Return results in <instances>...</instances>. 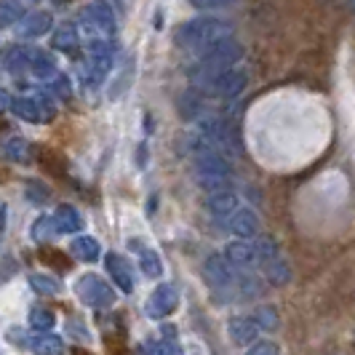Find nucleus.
Returning <instances> with one entry per match:
<instances>
[{
	"mask_svg": "<svg viewBox=\"0 0 355 355\" xmlns=\"http://www.w3.org/2000/svg\"><path fill=\"white\" fill-rule=\"evenodd\" d=\"M53 49H59V51H72V49H78V27L75 24H62V27H56V33H53Z\"/></svg>",
	"mask_w": 355,
	"mask_h": 355,
	"instance_id": "24",
	"label": "nucleus"
},
{
	"mask_svg": "<svg viewBox=\"0 0 355 355\" xmlns=\"http://www.w3.org/2000/svg\"><path fill=\"white\" fill-rule=\"evenodd\" d=\"M6 206H0V235H3V222H6Z\"/></svg>",
	"mask_w": 355,
	"mask_h": 355,
	"instance_id": "37",
	"label": "nucleus"
},
{
	"mask_svg": "<svg viewBox=\"0 0 355 355\" xmlns=\"http://www.w3.org/2000/svg\"><path fill=\"white\" fill-rule=\"evenodd\" d=\"M198 131L206 142L211 144L216 153L222 155H230V153H238V134L225 118H200L198 121Z\"/></svg>",
	"mask_w": 355,
	"mask_h": 355,
	"instance_id": "3",
	"label": "nucleus"
},
{
	"mask_svg": "<svg viewBox=\"0 0 355 355\" xmlns=\"http://www.w3.org/2000/svg\"><path fill=\"white\" fill-rule=\"evenodd\" d=\"M30 347L35 355H64V342L56 334H40L30 342Z\"/></svg>",
	"mask_w": 355,
	"mask_h": 355,
	"instance_id": "23",
	"label": "nucleus"
},
{
	"mask_svg": "<svg viewBox=\"0 0 355 355\" xmlns=\"http://www.w3.org/2000/svg\"><path fill=\"white\" fill-rule=\"evenodd\" d=\"M83 21L89 24V30H94V33H115V14H112V8L107 3H102V0L86 6Z\"/></svg>",
	"mask_w": 355,
	"mask_h": 355,
	"instance_id": "11",
	"label": "nucleus"
},
{
	"mask_svg": "<svg viewBox=\"0 0 355 355\" xmlns=\"http://www.w3.org/2000/svg\"><path fill=\"white\" fill-rule=\"evenodd\" d=\"M53 222H56L59 235H72V232L83 230V216H80V211L75 206H67V203L53 211Z\"/></svg>",
	"mask_w": 355,
	"mask_h": 355,
	"instance_id": "16",
	"label": "nucleus"
},
{
	"mask_svg": "<svg viewBox=\"0 0 355 355\" xmlns=\"http://www.w3.org/2000/svg\"><path fill=\"white\" fill-rule=\"evenodd\" d=\"M24 196L30 198V203H35V206H43L46 200H49V187H43L40 182H27V187H24Z\"/></svg>",
	"mask_w": 355,
	"mask_h": 355,
	"instance_id": "31",
	"label": "nucleus"
},
{
	"mask_svg": "<svg viewBox=\"0 0 355 355\" xmlns=\"http://www.w3.org/2000/svg\"><path fill=\"white\" fill-rule=\"evenodd\" d=\"M246 86H249V72L232 67V70L222 72L209 86V91H211L214 96H222V99H235V96H241L246 91Z\"/></svg>",
	"mask_w": 355,
	"mask_h": 355,
	"instance_id": "9",
	"label": "nucleus"
},
{
	"mask_svg": "<svg viewBox=\"0 0 355 355\" xmlns=\"http://www.w3.org/2000/svg\"><path fill=\"white\" fill-rule=\"evenodd\" d=\"M107 265V272L112 275V284L118 286L121 291H134V270H131V265L125 262L121 254H107L105 259Z\"/></svg>",
	"mask_w": 355,
	"mask_h": 355,
	"instance_id": "14",
	"label": "nucleus"
},
{
	"mask_svg": "<svg viewBox=\"0 0 355 355\" xmlns=\"http://www.w3.org/2000/svg\"><path fill=\"white\" fill-rule=\"evenodd\" d=\"M227 230H230L232 235H238L241 241H249V238H254V235L259 232V216H257L254 209L241 206V209L227 219Z\"/></svg>",
	"mask_w": 355,
	"mask_h": 355,
	"instance_id": "12",
	"label": "nucleus"
},
{
	"mask_svg": "<svg viewBox=\"0 0 355 355\" xmlns=\"http://www.w3.org/2000/svg\"><path fill=\"white\" fill-rule=\"evenodd\" d=\"M70 251L75 259H80V262H86V265H94L99 257H102V246H99V241L96 238H91V235H78L75 241L70 243Z\"/></svg>",
	"mask_w": 355,
	"mask_h": 355,
	"instance_id": "17",
	"label": "nucleus"
},
{
	"mask_svg": "<svg viewBox=\"0 0 355 355\" xmlns=\"http://www.w3.org/2000/svg\"><path fill=\"white\" fill-rule=\"evenodd\" d=\"M53 235H59V230H56V222H53V216H40L35 225H33V238H35L37 243H46V241H51Z\"/></svg>",
	"mask_w": 355,
	"mask_h": 355,
	"instance_id": "28",
	"label": "nucleus"
},
{
	"mask_svg": "<svg viewBox=\"0 0 355 355\" xmlns=\"http://www.w3.org/2000/svg\"><path fill=\"white\" fill-rule=\"evenodd\" d=\"M21 19L24 8L19 6V0H0V27H14Z\"/></svg>",
	"mask_w": 355,
	"mask_h": 355,
	"instance_id": "26",
	"label": "nucleus"
},
{
	"mask_svg": "<svg viewBox=\"0 0 355 355\" xmlns=\"http://www.w3.org/2000/svg\"><path fill=\"white\" fill-rule=\"evenodd\" d=\"M8 102H11V99H8V94H6V91L0 89V110H3V107L8 105Z\"/></svg>",
	"mask_w": 355,
	"mask_h": 355,
	"instance_id": "36",
	"label": "nucleus"
},
{
	"mask_svg": "<svg viewBox=\"0 0 355 355\" xmlns=\"http://www.w3.org/2000/svg\"><path fill=\"white\" fill-rule=\"evenodd\" d=\"M27 3H43V0H27Z\"/></svg>",
	"mask_w": 355,
	"mask_h": 355,
	"instance_id": "39",
	"label": "nucleus"
},
{
	"mask_svg": "<svg viewBox=\"0 0 355 355\" xmlns=\"http://www.w3.org/2000/svg\"><path fill=\"white\" fill-rule=\"evenodd\" d=\"M75 294L80 297V302L89 304V307H110V304L115 302V291H112V286L107 284L105 278L94 275V272H86V275L78 278Z\"/></svg>",
	"mask_w": 355,
	"mask_h": 355,
	"instance_id": "5",
	"label": "nucleus"
},
{
	"mask_svg": "<svg viewBox=\"0 0 355 355\" xmlns=\"http://www.w3.org/2000/svg\"><path fill=\"white\" fill-rule=\"evenodd\" d=\"M112 70V46L105 37L91 40L89 46V67H86V80L91 86H99Z\"/></svg>",
	"mask_w": 355,
	"mask_h": 355,
	"instance_id": "6",
	"label": "nucleus"
},
{
	"mask_svg": "<svg viewBox=\"0 0 355 355\" xmlns=\"http://www.w3.org/2000/svg\"><path fill=\"white\" fill-rule=\"evenodd\" d=\"M147 355H182V353H179V345L174 339H158V342H150L147 345Z\"/></svg>",
	"mask_w": 355,
	"mask_h": 355,
	"instance_id": "30",
	"label": "nucleus"
},
{
	"mask_svg": "<svg viewBox=\"0 0 355 355\" xmlns=\"http://www.w3.org/2000/svg\"><path fill=\"white\" fill-rule=\"evenodd\" d=\"M196 8H227L235 0H190Z\"/></svg>",
	"mask_w": 355,
	"mask_h": 355,
	"instance_id": "34",
	"label": "nucleus"
},
{
	"mask_svg": "<svg viewBox=\"0 0 355 355\" xmlns=\"http://www.w3.org/2000/svg\"><path fill=\"white\" fill-rule=\"evenodd\" d=\"M53 89H56V94H59V96H70V83H67L62 75L53 80Z\"/></svg>",
	"mask_w": 355,
	"mask_h": 355,
	"instance_id": "35",
	"label": "nucleus"
},
{
	"mask_svg": "<svg viewBox=\"0 0 355 355\" xmlns=\"http://www.w3.org/2000/svg\"><path fill=\"white\" fill-rule=\"evenodd\" d=\"M30 70H33V75L40 78V80H56V78H59V72H56V59H53L49 51H37Z\"/></svg>",
	"mask_w": 355,
	"mask_h": 355,
	"instance_id": "22",
	"label": "nucleus"
},
{
	"mask_svg": "<svg viewBox=\"0 0 355 355\" xmlns=\"http://www.w3.org/2000/svg\"><path fill=\"white\" fill-rule=\"evenodd\" d=\"M196 177L198 184L209 193H219V190H230L232 182V166L216 150H200L196 153Z\"/></svg>",
	"mask_w": 355,
	"mask_h": 355,
	"instance_id": "2",
	"label": "nucleus"
},
{
	"mask_svg": "<svg viewBox=\"0 0 355 355\" xmlns=\"http://www.w3.org/2000/svg\"><path fill=\"white\" fill-rule=\"evenodd\" d=\"M53 323H56V315H53V310H46V307H33V313H30V326L40 331V334H49L53 329Z\"/></svg>",
	"mask_w": 355,
	"mask_h": 355,
	"instance_id": "27",
	"label": "nucleus"
},
{
	"mask_svg": "<svg viewBox=\"0 0 355 355\" xmlns=\"http://www.w3.org/2000/svg\"><path fill=\"white\" fill-rule=\"evenodd\" d=\"M35 49L30 46H19L6 53V70L8 72H24L33 67V59H35Z\"/></svg>",
	"mask_w": 355,
	"mask_h": 355,
	"instance_id": "20",
	"label": "nucleus"
},
{
	"mask_svg": "<svg viewBox=\"0 0 355 355\" xmlns=\"http://www.w3.org/2000/svg\"><path fill=\"white\" fill-rule=\"evenodd\" d=\"M251 318L257 320V326L262 331H275L278 329V313H275V307H259Z\"/></svg>",
	"mask_w": 355,
	"mask_h": 355,
	"instance_id": "29",
	"label": "nucleus"
},
{
	"mask_svg": "<svg viewBox=\"0 0 355 355\" xmlns=\"http://www.w3.org/2000/svg\"><path fill=\"white\" fill-rule=\"evenodd\" d=\"M51 24H53V17L49 11H37V14H30V17L21 19L19 33L24 37H40L51 30Z\"/></svg>",
	"mask_w": 355,
	"mask_h": 355,
	"instance_id": "18",
	"label": "nucleus"
},
{
	"mask_svg": "<svg viewBox=\"0 0 355 355\" xmlns=\"http://www.w3.org/2000/svg\"><path fill=\"white\" fill-rule=\"evenodd\" d=\"M11 110L17 112L21 121H27V123H46V121H51L53 115H56L51 102L37 99V96H19V99L11 102Z\"/></svg>",
	"mask_w": 355,
	"mask_h": 355,
	"instance_id": "8",
	"label": "nucleus"
},
{
	"mask_svg": "<svg viewBox=\"0 0 355 355\" xmlns=\"http://www.w3.org/2000/svg\"><path fill=\"white\" fill-rule=\"evenodd\" d=\"M177 307H179V291L171 284H160L158 288L147 297L144 313H147V318L163 320V318H168Z\"/></svg>",
	"mask_w": 355,
	"mask_h": 355,
	"instance_id": "7",
	"label": "nucleus"
},
{
	"mask_svg": "<svg viewBox=\"0 0 355 355\" xmlns=\"http://www.w3.org/2000/svg\"><path fill=\"white\" fill-rule=\"evenodd\" d=\"M131 249L139 251V267L147 278H160L163 272V262H160V254L155 249H144L139 241H131Z\"/></svg>",
	"mask_w": 355,
	"mask_h": 355,
	"instance_id": "19",
	"label": "nucleus"
},
{
	"mask_svg": "<svg viewBox=\"0 0 355 355\" xmlns=\"http://www.w3.org/2000/svg\"><path fill=\"white\" fill-rule=\"evenodd\" d=\"M40 259H43V262H51L56 270H70V262H67V257H64V254H59V251H53V249H43V251H40Z\"/></svg>",
	"mask_w": 355,
	"mask_h": 355,
	"instance_id": "32",
	"label": "nucleus"
},
{
	"mask_svg": "<svg viewBox=\"0 0 355 355\" xmlns=\"http://www.w3.org/2000/svg\"><path fill=\"white\" fill-rule=\"evenodd\" d=\"M30 286L35 288L37 294H43V297H56L62 291V284L53 275H43V272H33L30 275Z\"/></svg>",
	"mask_w": 355,
	"mask_h": 355,
	"instance_id": "25",
	"label": "nucleus"
},
{
	"mask_svg": "<svg viewBox=\"0 0 355 355\" xmlns=\"http://www.w3.org/2000/svg\"><path fill=\"white\" fill-rule=\"evenodd\" d=\"M72 355H89V353H86V350H75Z\"/></svg>",
	"mask_w": 355,
	"mask_h": 355,
	"instance_id": "38",
	"label": "nucleus"
},
{
	"mask_svg": "<svg viewBox=\"0 0 355 355\" xmlns=\"http://www.w3.org/2000/svg\"><path fill=\"white\" fill-rule=\"evenodd\" d=\"M259 249V270L272 286H286L291 281V267L286 262V257L272 241H257Z\"/></svg>",
	"mask_w": 355,
	"mask_h": 355,
	"instance_id": "4",
	"label": "nucleus"
},
{
	"mask_svg": "<svg viewBox=\"0 0 355 355\" xmlns=\"http://www.w3.org/2000/svg\"><path fill=\"white\" fill-rule=\"evenodd\" d=\"M246 355H281V347L270 339H262V342H254Z\"/></svg>",
	"mask_w": 355,
	"mask_h": 355,
	"instance_id": "33",
	"label": "nucleus"
},
{
	"mask_svg": "<svg viewBox=\"0 0 355 355\" xmlns=\"http://www.w3.org/2000/svg\"><path fill=\"white\" fill-rule=\"evenodd\" d=\"M238 203H241V200H238V196H235L232 190L209 193V198H206V209H209V211H211L216 219H230L232 214L241 209Z\"/></svg>",
	"mask_w": 355,
	"mask_h": 355,
	"instance_id": "15",
	"label": "nucleus"
},
{
	"mask_svg": "<svg viewBox=\"0 0 355 355\" xmlns=\"http://www.w3.org/2000/svg\"><path fill=\"white\" fill-rule=\"evenodd\" d=\"M30 153H33V144L27 139H21V137H11L8 142L3 144V158L11 160V163H27Z\"/></svg>",
	"mask_w": 355,
	"mask_h": 355,
	"instance_id": "21",
	"label": "nucleus"
},
{
	"mask_svg": "<svg viewBox=\"0 0 355 355\" xmlns=\"http://www.w3.org/2000/svg\"><path fill=\"white\" fill-rule=\"evenodd\" d=\"M225 257L238 270H254V267H259V249L251 241H232L230 246L225 249Z\"/></svg>",
	"mask_w": 355,
	"mask_h": 355,
	"instance_id": "10",
	"label": "nucleus"
},
{
	"mask_svg": "<svg viewBox=\"0 0 355 355\" xmlns=\"http://www.w3.org/2000/svg\"><path fill=\"white\" fill-rule=\"evenodd\" d=\"M232 37L230 21L225 19H214V17H200L184 21L177 30V43L190 49V51L206 53L209 49H214L216 43H225Z\"/></svg>",
	"mask_w": 355,
	"mask_h": 355,
	"instance_id": "1",
	"label": "nucleus"
},
{
	"mask_svg": "<svg viewBox=\"0 0 355 355\" xmlns=\"http://www.w3.org/2000/svg\"><path fill=\"white\" fill-rule=\"evenodd\" d=\"M227 331H230V339L238 345V347H246V345H254L257 337H259V326L251 315H235L227 323Z\"/></svg>",
	"mask_w": 355,
	"mask_h": 355,
	"instance_id": "13",
	"label": "nucleus"
}]
</instances>
